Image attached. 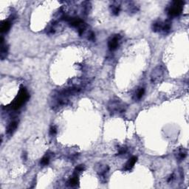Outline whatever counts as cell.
Returning a JSON list of instances; mask_svg holds the SVG:
<instances>
[{"label": "cell", "mask_w": 189, "mask_h": 189, "mask_svg": "<svg viewBox=\"0 0 189 189\" xmlns=\"http://www.w3.org/2000/svg\"><path fill=\"white\" fill-rule=\"evenodd\" d=\"M88 39H89V40L94 41V40H95V34H94L93 33H91L89 34V37H88Z\"/></svg>", "instance_id": "cell-20"}, {"label": "cell", "mask_w": 189, "mask_h": 189, "mask_svg": "<svg viewBox=\"0 0 189 189\" xmlns=\"http://www.w3.org/2000/svg\"><path fill=\"white\" fill-rule=\"evenodd\" d=\"M174 175H173V174H172V175H171V176L169 177V179H168V183H170V182H171V181H172V180L174 179Z\"/></svg>", "instance_id": "cell-21"}, {"label": "cell", "mask_w": 189, "mask_h": 189, "mask_svg": "<svg viewBox=\"0 0 189 189\" xmlns=\"http://www.w3.org/2000/svg\"><path fill=\"white\" fill-rule=\"evenodd\" d=\"M84 169H85V167L84 165H79L75 168V171L76 172H81Z\"/></svg>", "instance_id": "cell-17"}, {"label": "cell", "mask_w": 189, "mask_h": 189, "mask_svg": "<svg viewBox=\"0 0 189 189\" xmlns=\"http://www.w3.org/2000/svg\"><path fill=\"white\" fill-rule=\"evenodd\" d=\"M7 52V47L6 45H4V43H2V47H1V58L3 59Z\"/></svg>", "instance_id": "cell-12"}, {"label": "cell", "mask_w": 189, "mask_h": 189, "mask_svg": "<svg viewBox=\"0 0 189 189\" xmlns=\"http://www.w3.org/2000/svg\"><path fill=\"white\" fill-rule=\"evenodd\" d=\"M17 128V122L16 121H13L8 125L7 128V133L8 134H12L13 132L16 130V128Z\"/></svg>", "instance_id": "cell-9"}, {"label": "cell", "mask_w": 189, "mask_h": 189, "mask_svg": "<svg viewBox=\"0 0 189 189\" xmlns=\"http://www.w3.org/2000/svg\"><path fill=\"white\" fill-rule=\"evenodd\" d=\"M126 151H127V148L126 147H121V148H120L119 149V154H125L126 152Z\"/></svg>", "instance_id": "cell-19"}, {"label": "cell", "mask_w": 189, "mask_h": 189, "mask_svg": "<svg viewBox=\"0 0 189 189\" xmlns=\"http://www.w3.org/2000/svg\"><path fill=\"white\" fill-rule=\"evenodd\" d=\"M108 109L111 112H123L124 109L123 105L120 101H112L109 103Z\"/></svg>", "instance_id": "cell-4"}, {"label": "cell", "mask_w": 189, "mask_h": 189, "mask_svg": "<svg viewBox=\"0 0 189 189\" xmlns=\"http://www.w3.org/2000/svg\"><path fill=\"white\" fill-rule=\"evenodd\" d=\"M57 132V129L56 126H52L50 128V134H51V135H55Z\"/></svg>", "instance_id": "cell-18"}, {"label": "cell", "mask_w": 189, "mask_h": 189, "mask_svg": "<svg viewBox=\"0 0 189 189\" xmlns=\"http://www.w3.org/2000/svg\"><path fill=\"white\" fill-rule=\"evenodd\" d=\"M137 160H138V157H135V156L131 157V158L128 160V161L126 163V164L124 170L125 171H129V170H131L133 168V166L134 165L135 163L137 162Z\"/></svg>", "instance_id": "cell-7"}, {"label": "cell", "mask_w": 189, "mask_h": 189, "mask_svg": "<svg viewBox=\"0 0 189 189\" xmlns=\"http://www.w3.org/2000/svg\"><path fill=\"white\" fill-rule=\"evenodd\" d=\"M165 69L163 66H157L153 70L151 75V81L154 84L160 83L164 79Z\"/></svg>", "instance_id": "cell-2"}, {"label": "cell", "mask_w": 189, "mask_h": 189, "mask_svg": "<svg viewBox=\"0 0 189 189\" xmlns=\"http://www.w3.org/2000/svg\"><path fill=\"white\" fill-rule=\"evenodd\" d=\"M28 97H29V95H28V93L27 92L26 89L24 87H21L20 91L19 92L18 96L16 97L14 101L12 103V107H11L12 109H18L19 108H20L28 99Z\"/></svg>", "instance_id": "cell-1"}, {"label": "cell", "mask_w": 189, "mask_h": 189, "mask_svg": "<svg viewBox=\"0 0 189 189\" xmlns=\"http://www.w3.org/2000/svg\"><path fill=\"white\" fill-rule=\"evenodd\" d=\"M184 5V2L183 1H174L172 5L169 9V15L171 17L178 16L183 11V6Z\"/></svg>", "instance_id": "cell-3"}, {"label": "cell", "mask_w": 189, "mask_h": 189, "mask_svg": "<svg viewBox=\"0 0 189 189\" xmlns=\"http://www.w3.org/2000/svg\"><path fill=\"white\" fill-rule=\"evenodd\" d=\"M171 22L170 20H166L163 23V31L164 32H169L171 30Z\"/></svg>", "instance_id": "cell-11"}, {"label": "cell", "mask_w": 189, "mask_h": 189, "mask_svg": "<svg viewBox=\"0 0 189 189\" xmlns=\"http://www.w3.org/2000/svg\"><path fill=\"white\" fill-rule=\"evenodd\" d=\"M10 22L8 21H4L2 26H1V32L2 33H6L10 30Z\"/></svg>", "instance_id": "cell-10"}, {"label": "cell", "mask_w": 189, "mask_h": 189, "mask_svg": "<svg viewBox=\"0 0 189 189\" xmlns=\"http://www.w3.org/2000/svg\"><path fill=\"white\" fill-rule=\"evenodd\" d=\"M78 177H77V176L75 175V177H72V178L70 179V180L68 181V184L70 185H71V186H75V185H76L78 184Z\"/></svg>", "instance_id": "cell-13"}, {"label": "cell", "mask_w": 189, "mask_h": 189, "mask_svg": "<svg viewBox=\"0 0 189 189\" xmlns=\"http://www.w3.org/2000/svg\"><path fill=\"white\" fill-rule=\"evenodd\" d=\"M49 162H50V157L48 156H45V157H44L43 158L41 159L40 163L42 165H46L49 163Z\"/></svg>", "instance_id": "cell-15"}, {"label": "cell", "mask_w": 189, "mask_h": 189, "mask_svg": "<svg viewBox=\"0 0 189 189\" xmlns=\"http://www.w3.org/2000/svg\"><path fill=\"white\" fill-rule=\"evenodd\" d=\"M176 155V158L178 162H181L183 160H184V159L187 156V150L184 148H178L177 150V152L175 154Z\"/></svg>", "instance_id": "cell-6"}, {"label": "cell", "mask_w": 189, "mask_h": 189, "mask_svg": "<svg viewBox=\"0 0 189 189\" xmlns=\"http://www.w3.org/2000/svg\"><path fill=\"white\" fill-rule=\"evenodd\" d=\"M144 92H145V89H144V88H140V89H138V92L136 93V98L137 99H140L141 97H143V94H144Z\"/></svg>", "instance_id": "cell-14"}, {"label": "cell", "mask_w": 189, "mask_h": 189, "mask_svg": "<svg viewBox=\"0 0 189 189\" xmlns=\"http://www.w3.org/2000/svg\"><path fill=\"white\" fill-rule=\"evenodd\" d=\"M112 11L113 14L115 15H118L119 12H120V6L118 5H112Z\"/></svg>", "instance_id": "cell-16"}, {"label": "cell", "mask_w": 189, "mask_h": 189, "mask_svg": "<svg viewBox=\"0 0 189 189\" xmlns=\"http://www.w3.org/2000/svg\"><path fill=\"white\" fill-rule=\"evenodd\" d=\"M119 39H120V36L119 35H115L113 37H112L108 42V46L110 50H115L118 48V42H119Z\"/></svg>", "instance_id": "cell-5"}, {"label": "cell", "mask_w": 189, "mask_h": 189, "mask_svg": "<svg viewBox=\"0 0 189 189\" xmlns=\"http://www.w3.org/2000/svg\"><path fill=\"white\" fill-rule=\"evenodd\" d=\"M163 22L161 21H157L154 22L152 25V30L154 32H160L163 31Z\"/></svg>", "instance_id": "cell-8"}]
</instances>
